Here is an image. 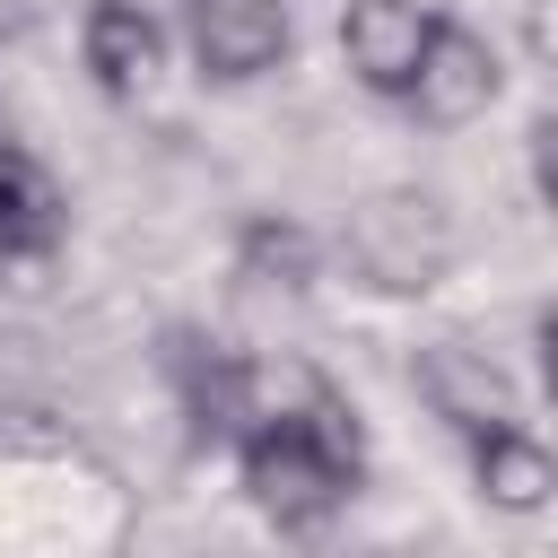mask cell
<instances>
[{
    "label": "cell",
    "mask_w": 558,
    "mask_h": 558,
    "mask_svg": "<svg viewBox=\"0 0 558 558\" xmlns=\"http://www.w3.org/2000/svg\"><path fill=\"white\" fill-rule=\"evenodd\" d=\"M227 453H235L244 497H253L279 532H314V523H331V514L366 488V427H357V410H349L340 392H323V384H305V392H288V401L262 392V410L235 427Z\"/></svg>",
    "instance_id": "cell-1"
},
{
    "label": "cell",
    "mask_w": 558,
    "mask_h": 558,
    "mask_svg": "<svg viewBox=\"0 0 558 558\" xmlns=\"http://www.w3.org/2000/svg\"><path fill=\"white\" fill-rule=\"evenodd\" d=\"M340 262L375 296H427L453 270V218H445L436 192H410V183L366 192L349 209V227H340Z\"/></svg>",
    "instance_id": "cell-2"
},
{
    "label": "cell",
    "mask_w": 558,
    "mask_h": 558,
    "mask_svg": "<svg viewBox=\"0 0 558 558\" xmlns=\"http://www.w3.org/2000/svg\"><path fill=\"white\" fill-rule=\"evenodd\" d=\"M157 375H166V392H174V410H183V436L201 445V453H227L235 445V427L262 410V366L253 357H235L227 340H209V331H166V349H157Z\"/></svg>",
    "instance_id": "cell-3"
},
{
    "label": "cell",
    "mask_w": 558,
    "mask_h": 558,
    "mask_svg": "<svg viewBox=\"0 0 558 558\" xmlns=\"http://www.w3.org/2000/svg\"><path fill=\"white\" fill-rule=\"evenodd\" d=\"M497 96H506V52H497L471 17H445V9H436V26H427V52H418V78H410L401 113H410V122H427V131H462V122H480Z\"/></svg>",
    "instance_id": "cell-4"
},
{
    "label": "cell",
    "mask_w": 558,
    "mask_h": 558,
    "mask_svg": "<svg viewBox=\"0 0 558 558\" xmlns=\"http://www.w3.org/2000/svg\"><path fill=\"white\" fill-rule=\"evenodd\" d=\"M296 17L288 0H183V52L209 87H253L288 61Z\"/></svg>",
    "instance_id": "cell-5"
},
{
    "label": "cell",
    "mask_w": 558,
    "mask_h": 558,
    "mask_svg": "<svg viewBox=\"0 0 558 558\" xmlns=\"http://www.w3.org/2000/svg\"><path fill=\"white\" fill-rule=\"evenodd\" d=\"M410 384H418V401L445 418V436H462V445H480L488 427H514V418H523L506 366H497L488 349H471V340H427V349L410 357Z\"/></svg>",
    "instance_id": "cell-6"
},
{
    "label": "cell",
    "mask_w": 558,
    "mask_h": 558,
    "mask_svg": "<svg viewBox=\"0 0 558 558\" xmlns=\"http://www.w3.org/2000/svg\"><path fill=\"white\" fill-rule=\"evenodd\" d=\"M78 70L96 78V96L140 105L166 70V26L148 0H87L78 9Z\"/></svg>",
    "instance_id": "cell-7"
},
{
    "label": "cell",
    "mask_w": 558,
    "mask_h": 558,
    "mask_svg": "<svg viewBox=\"0 0 558 558\" xmlns=\"http://www.w3.org/2000/svg\"><path fill=\"white\" fill-rule=\"evenodd\" d=\"M427 26H436L427 0H349V9H340V61H349V78H357L366 96L401 105L410 78H418Z\"/></svg>",
    "instance_id": "cell-8"
},
{
    "label": "cell",
    "mask_w": 558,
    "mask_h": 558,
    "mask_svg": "<svg viewBox=\"0 0 558 558\" xmlns=\"http://www.w3.org/2000/svg\"><path fill=\"white\" fill-rule=\"evenodd\" d=\"M70 244V192L26 140H0V270H44Z\"/></svg>",
    "instance_id": "cell-9"
},
{
    "label": "cell",
    "mask_w": 558,
    "mask_h": 558,
    "mask_svg": "<svg viewBox=\"0 0 558 558\" xmlns=\"http://www.w3.org/2000/svg\"><path fill=\"white\" fill-rule=\"evenodd\" d=\"M235 279L253 288H279V296H305L323 279V235L305 218H279V209H253L235 227Z\"/></svg>",
    "instance_id": "cell-10"
},
{
    "label": "cell",
    "mask_w": 558,
    "mask_h": 558,
    "mask_svg": "<svg viewBox=\"0 0 558 558\" xmlns=\"http://www.w3.org/2000/svg\"><path fill=\"white\" fill-rule=\"evenodd\" d=\"M471 453V488L497 506V514H541L549 506V445L514 418V427H488L480 445H462Z\"/></svg>",
    "instance_id": "cell-11"
}]
</instances>
